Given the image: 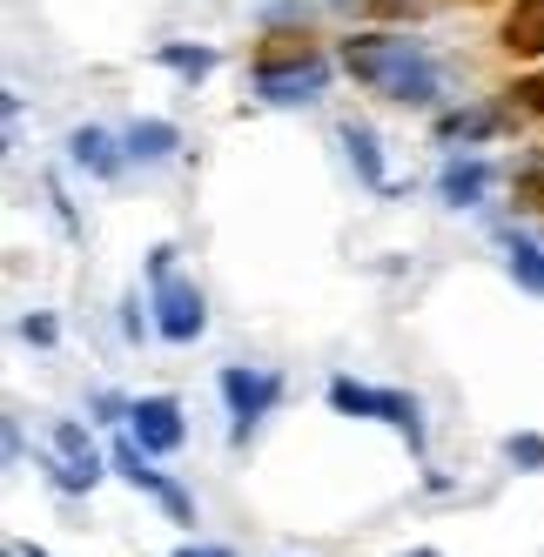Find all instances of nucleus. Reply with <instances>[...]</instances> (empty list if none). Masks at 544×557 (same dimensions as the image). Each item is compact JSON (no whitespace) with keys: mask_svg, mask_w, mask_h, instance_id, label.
<instances>
[{"mask_svg":"<svg viewBox=\"0 0 544 557\" xmlns=\"http://www.w3.org/2000/svg\"><path fill=\"white\" fill-rule=\"evenodd\" d=\"M101 470H108V457L88 444V430L74 423V417H61V423H54V457H48L54 491L82 497V491H95V484H101Z\"/></svg>","mask_w":544,"mask_h":557,"instance_id":"423d86ee","label":"nucleus"},{"mask_svg":"<svg viewBox=\"0 0 544 557\" xmlns=\"http://www.w3.org/2000/svg\"><path fill=\"white\" fill-rule=\"evenodd\" d=\"M215 389H222L228 417H236V423H228V436H236V444L283 404V376H276V370H249V363H228V370L215 376Z\"/></svg>","mask_w":544,"mask_h":557,"instance_id":"39448f33","label":"nucleus"},{"mask_svg":"<svg viewBox=\"0 0 544 557\" xmlns=\"http://www.w3.org/2000/svg\"><path fill=\"white\" fill-rule=\"evenodd\" d=\"M154 61L175 67L182 82H202V74H215V48H182V41H169V48H154Z\"/></svg>","mask_w":544,"mask_h":557,"instance_id":"dca6fc26","label":"nucleus"},{"mask_svg":"<svg viewBox=\"0 0 544 557\" xmlns=\"http://www.w3.org/2000/svg\"><path fill=\"white\" fill-rule=\"evenodd\" d=\"M21 336H27V343H41V349H54V343H61V323H54V315H27Z\"/></svg>","mask_w":544,"mask_h":557,"instance_id":"a211bd4d","label":"nucleus"},{"mask_svg":"<svg viewBox=\"0 0 544 557\" xmlns=\"http://www.w3.org/2000/svg\"><path fill=\"white\" fill-rule=\"evenodd\" d=\"M108 463H114V470H122V476H128V484H135V491H148L154 504H162V510L175 517V524H196V504H188V491H182V484H169V476H162V470H154V463H148V450L135 444V436H122V444H114V450H108Z\"/></svg>","mask_w":544,"mask_h":557,"instance_id":"6e6552de","label":"nucleus"},{"mask_svg":"<svg viewBox=\"0 0 544 557\" xmlns=\"http://www.w3.org/2000/svg\"><path fill=\"white\" fill-rule=\"evenodd\" d=\"M504 269H511L518 289L544 296V243H537V235H511V243H504Z\"/></svg>","mask_w":544,"mask_h":557,"instance_id":"ddd939ff","label":"nucleus"},{"mask_svg":"<svg viewBox=\"0 0 544 557\" xmlns=\"http://www.w3.org/2000/svg\"><path fill=\"white\" fill-rule=\"evenodd\" d=\"M249 82H256V101L296 108V101H317L330 88V61L317 48H283V54H262Z\"/></svg>","mask_w":544,"mask_h":557,"instance_id":"20e7f679","label":"nucleus"},{"mask_svg":"<svg viewBox=\"0 0 544 557\" xmlns=\"http://www.w3.org/2000/svg\"><path fill=\"white\" fill-rule=\"evenodd\" d=\"M128 436H135L148 457H175L188 444L182 404H175V396H135V404H128Z\"/></svg>","mask_w":544,"mask_h":557,"instance_id":"0eeeda50","label":"nucleus"},{"mask_svg":"<svg viewBox=\"0 0 544 557\" xmlns=\"http://www.w3.org/2000/svg\"><path fill=\"white\" fill-rule=\"evenodd\" d=\"M8 557H21V550H14V544H8Z\"/></svg>","mask_w":544,"mask_h":557,"instance_id":"5701e85b","label":"nucleus"},{"mask_svg":"<svg viewBox=\"0 0 544 557\" xmlns=\"http://www.w3.org/2000/svg\"><path fill=\"white\" fill-rule=\"evenodd\" d=\"M504 48L524 54V61L544 54V0H518V8L504 14Z\"/></svg>","mask_w":544,"mask_h":557,"instance_id":"9b49d317","label":"nucleus"},{"mask_svg":"<svg viewBox=\"0 0 544 557\" xmlns=\"http://www.w3.org/2000/svg\"><path fill=\"white\" fill-rule=\"evenodd\" d=\"M397 557H444V550H397Z\"/></svg>","mask_w":544,"mask_h":557,"instance_id":"4be33fe9","label":"nucleus"},{"mask_svg":"<svg viewBox=\"0 0 544 557\" xmlns=\"http://www.w3.org/2000/svg\"><path fill=\"white\" fill-rule=\"evenodd\" d=\"M175 148H182V128L162 122V114H148V122L128 128V162H169Z\"/></svg>","mask_w":544,"mask_h":557,"instance_id":"f8f14e48","label":"nucleus"},{"mask_svg":"<svg viewBox=\"0 0 544 557\" xmlns=\"http://www.w3.org/2000/svg\"><path fill=\"white\" fill-rule=\"evenodd\" d=\"M376 8H391V14H410V8H423V0H376Z\"/></svg>","mask_w":544,"mask_h":557,"instance_id":"aec40b11","label":"nucleus"},{"mask_svg":"<svg viewBox=\"0 0 544 557\" xmlns=\"http://www.w3.org/2000/svg\"><path fill=\"white\" fill-rule=\"evenodd\" d=\"M330 410L336 417H376V423H391L404 444L423 457V410H417V396L376 389V383H357V376H330Z\"/></svg>","mask_w":544,"mask_h":557,"instance_id":"7ed1b4c3","label":"nucleus"},{"mask_svg":"<svg viewBox=\"0 0 544 557\" xmlns=\"http://www.w3.org/2000/svg\"><path fill=\"white\" fill-rule=\"evenodd\" d=\"M14 550H21V557H48V550H34V544H14Z\"/></svg>","mask_w":544,"mask_h":557,"instance_id":"412c9836","label":"nucleus"},{"mask_svg":"<svg viewBox=\"0 0 544 557\" xmlns=\"http://www.w3.org/2000/svg\"><path fill=\"white\" fill-rule=\"evenodd\" d=\"M175 557H236V550H228V544H182Z\"/></svg>","mask_w":544,"mask_h":557,"instance_id":"6ab92c4d","label":"nucleus"},{"mask_svg":"<svg viewBox=\"0 0 544 557\" xmlns=\"http://www.w3.org/2000/svg\"><path fill=\"white\" fill-rule=\"evenodd\" d=\"M67 154H74V169H88V175H122L128 141H114L108 128H74L67 135Z\"/></svg>","mask_w":544,"mask_h":557,"instance_id":"1a4fd4ad","label":"nucleus"},{"mask_svg":"<svg viewBox=\"0 0 544 557\" xmlns=\"http://www.w3.org/2000/svg\"><path fill=\"white\" fill-rule=\"evenodd\" d=\"M343 67L357 74L363 88H376L383 101H404V108H431L444 95L431 48L410 41V34H349V41H343Z\"/></svg>","mask_w":544,"mask_h":557,"instance_id":"f257e3e1","label":"nucleus"},{"mask_svg":"<svg viewBox=\"0 0 544 557\" xmlns=\"http://www.w3.org/2000/svg\"><path fill=\"white\" fill-rule=\"evenodd\" d=\"M343 148H349V162H357V175L370 188H391V182H383V148H376V128L370 122H343Z\"/></svg>","mask_w":544,"mask_h":557,"instance_id":"4468645a","label":"nucleus"},{"mask_svg":"<svg viewBox=\"0 0 544 557\" xmlns=\"http://www.w3.org/2000/svg\"><path fill=\"white\" fill-rule=\"evenodd\" d=\"M484 188H491V162H478V154H471V162L457 154V162L437 175V195H444L450 209H478V202H484Z\"/></svg>","mask_w":544,"mask_h":557,"instance_id":"9d476101","label":"nucleus"},{"mask_svg":"<svg viewBox=\"0 0 544 557\" xmlns=\"http://www.w3.org/2000/svg\"><path fill=\"white\" fill-rule=\"evenodd\" d=\"M504 457H511L518 470H544V436H531V430L524 436H504Z\"/></svg>","mask_w":544,"mask_h":557,"instance_id":"f3484780","label":"nucleus"},{"mask_svg":"<svg viewBox=\"0 0 544 557\" xmlns=\"http://www.w3.org/2000/svg\"><path fill=\"white\" fill-rule=\"evenodd\" d=\"M491 128H497V108H463L437 122V141H484Z\"/></svg>","mask_w":544,"mask_h":557,"instance_id":"2eb2a0df","label":"nucleus"},{"mask_svg":"<svg viewBox=\"0 0 544 557\" xmlns=\"http://www.w3.org/2000/svg\"><path fill=\"white\" fill-rule=\"evenodd\" d=\"M148 323H154V336L162 343H196L202 330H209V302H202V289L188 283V275H175V249L162 243V249H148Z\"/></svg>","mask_w":544,"mask_h":557,"instance_id":"f03ea898","label":"nucleus"}]
</instances>
